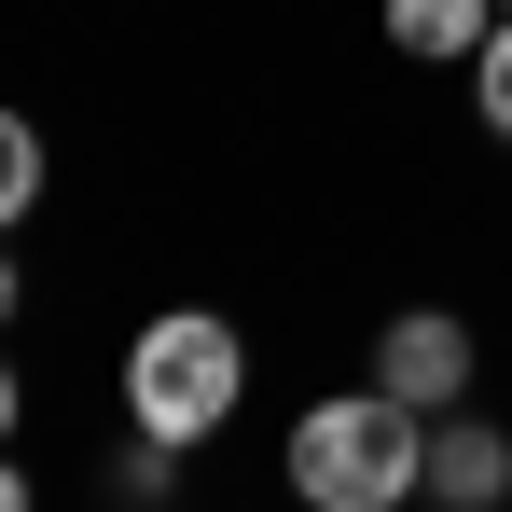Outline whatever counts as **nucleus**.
Masks as SVG:
<instances>
[{"label":"nucleus","instance_id":"nucleus-4","mask_svg":"<svg viewBox=\"0 0 512 512\" xmlns=\"http://www.w3.org/2000/svg\"><path fill=\"white\" fill-rule=\"evenodd\" d=\"M512 499V429L499 416H429V512H499Z\"/></svg>","mask_w":512,"mask_h":512},{"label":"nucleus","instance_id":"nucleus-7","mask_svg":"<svg viewBox=\"0 0 512 512\" xmlns=\"http://www.w3.org/2000/svg\"><path fill=\"white\" fill-rule=\"evenodd\" d=\"M111 499H125V512L180 499V443H153V429H125V457H111Z\"/></svg>","mask_w":512,"mask_h":512},{"label":"nucleus","instance_id":"nucleus-12","mask_svg":"<svg viewBox=\"0 0 512 512\" xmlns=\"http://www.w3.org/2000/svg\"><path fill=\"white\" fill-rule=\"evenodd\" d=\"M499 14H512V0H499Z\"/></svg>","mask_w":512,"mask_h":512},{"label":"nucleus","instance_id":"nucleus-6","mask_svg":"<svg viewBox=\"0 0 512 512\" xmlns=\"http://www.w3.org/2000/svg\"><path fill=\"white\" fill-rule=\"evenodd\" d=\"M42 167H56V153H42V125H28V111H0V236L42 208Z\"/></svg>","mask_w":512,"mask_h":512},{"label":"nucleus","instance_id":"nucleus-11","mask_svg":"<svg viewBox=\"0 0 512 512\" xmlns=\"http://www.w3.org/2000/svg\"><path fill=\"white\" fill-rule=\"evenodd\" d=\"M14 416H28V388H14V360H0V443H14Z\"/></svg>","mask_w":512,"mask_h":512},{"label":"nucleus","instance_id":"nucleus-3","mask_svg":"<svg viewBox=\"0 0 512 512\" xmlns=\"http://www.w3.org/2000/svg\"><path fill=\"white\" fill-rule=\"evenodd\" d=\"M471 374H485V346H471L457 305H402V319L374 333V388H388V402H416V416H457V402H471Z\"/></svg>","mask_w":512,"mask_h":512},{"label":"nucleus","instance_id":"nucleus-5","mask_svg":"<svg viewBox=\"0 0 512 512\" xmlns=\"http://www.w3.org/2000/svg\"><path fill=\"white\" fill-rule=\"evenodd\" d=\"M485 28H499V0H388V42L429 56V70H471V56H485Z\"/></svg>","mask_w":512,"mask_h":512},{"label":"nucleus","instance_id":"nucleus-10","mask_svg":"<svg viewBox=\"0 0 512 512\" xmlns=\"http://www.w3.org/2000/svg\"><path fill=\"white\" fill-rule=\"evenodd\" d=\"M14 305H28V277H14V250H0V333H14Z\"/></svg>","mask_w":512,"mask_h":512},{"label":"nucleus","instance_id":"nucleus-8","mask_svg":"<svg viewBox=\"0 0 512 512\" xmlns=\"http://www.w3.org/2000/svg\"><path fill=\"white\" fill-rule=\"evenodd\" d=\"M471 111H485V139L512 153V14L485 28V56H471Z\"/></svg>","mask_w":512,"mask_h":512},{"label":"nucleus","instance_id":"nucleus-1","mask_svg":"<svg viewBox=\"0 0 512 512\" xmlns=\"http://www.w3.org/2000/svg\"><path fill=\"white\" fill-rule=\"evenodd\" d=\"M277 471H291L305 512H416L429 499V416L388 402V388H333V402L291 416Z\"/></svg>","mask_w":512,"mask_h":512},{"label":"nucleus","instance_id":"nucleus-9","mask_svg":"<svg viewBox=\"0 0 512 512\" xmlns=\"http://www.w3.org/2000/svg\"><path fill=\"white\" fill-rule=\"evenodd\" d=\"M0 512H42V485H28V471H14V457H0Z\"/></svg>","mask_w":512,"mask_h":512},{"label":"nucleus","instance_id":"nucleus-2","mask_svg":"<svg viewBox=\"0 0 512 512\" xmlns=\"http://www.w3.org/2000/svg\"><path fill=\"white\" fill-rule=\"evenodd\" d=\"M250 402V333L222 319V305H153L139 333H125V416L153 429V443H208V429H236Z\"/></svg>","mask_w":512,"mask_h":512}]
</instances>
